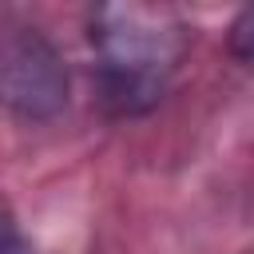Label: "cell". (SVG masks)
Returning <instances> with one entry per match:
<instances>
[{
    "label": "cell",
    "mask_w": 254,
    "mask_h": 254,
    "mask_svg": "<svg viewBox=\"0 0 254 254\" xmlns=\"http://www.w3.org/2000/svg\"><path fill=\"white\" fill-rule=\"evenodd\" d=\"M87 40L107 107L115 115H143L179 75L190 28L163 4H99L87 16Z\"/></svg>",
    "instance_id": "cell-1"
},
{
    "label": "cell",
    "mask_w": 254,
    "mask_h": 254,
    "mask_svg": "<svg viewBox=\"0 0 254 254\" xmlns=\"http://www.w3.org/2000/svg\"><path fill=\"white\" fill-rule=\"evenodd\" d=\"M0 99L24 119H52L67 103V71L56 48L20 28L0 36Z\"/></svg>",
    "instance_id": "cell-2"
},
{
    "label": "cell",
    "mask_w": 254,
    "mask_h": 254,
    "mask_svg": "<svg viewBox=\"0 0 254 254\" xmlns=\"http://www.w3.org/2000/svg\"><path fill=\"white\" fill-rule=\"evenodd\" d=\"M250 28H254V12H250V8H242V12H238V20L230 24V52H234V60H238V64H246V60H250Z\"/></svg>",
    "instance_id": "cell-3"
},
{
    "label": "cell",
    "mask_w": 254,
    "mask_h": 254,
    "mask_svg": "<svg viewBox=\"0 0 254 254\" xmlns=\"http://www.w3.org/2000/svg\"><path fill=\"white\" fill-rule=\"evenodd\" d=\"M24 250V238H20V222L12 214V206L0 198V254H20Z\"/></svg>",
    "instance_id": "cell-4"
}]
</instances>
